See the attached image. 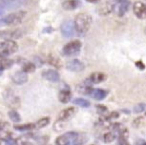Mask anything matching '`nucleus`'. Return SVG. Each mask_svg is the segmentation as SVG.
<instances>
[{
	"instance_id": "1",
	"label": "nucleus",
	"mask_w": 146,
	"mask_h": 145,
	"mask_svg": "<svg viewBox=\"0 0 146 145\" xmlns=\"http://www.w3.org/2000/svg\"><path fill=\"white\" fill-rule=\"evenodd\" d=\"M91 22L92 18L90 15L86 14V13H80L75 17V20L73 21L74 29L80 36L85 35L89 30L90 26H91Z\"/></svg>"
},
{
	"instance_id": "2",
	"label": "nucleus",
	"mask_w": 146,
	"mask_h": 145,
	"mask_svg": "<svg viewBox=\"0 0 146 145\" xmlns=\"http://www.w3.org/2000/svg\"><path fill=\"white\" fill-rule=\"evenodd\" d=\"M26 13L24 11H18V12L10 13L7 16L0 19V27L2 26H12L22 22L23 18L25 17Z\"/></svg>"
},
{
	"instance_id": "3",
	"label": "nucleus",
	"mask_w": 146,
	"mask_h": 145,
	"mask_svg": "<svg viewBox=\"0 0 146 145\" xmlns=\"http://www.w3.org/2000/svg\"><path fill=\"white\" fill-rule=\"evenodd\" d=\"M82 47V43L79 40H74L71 42L67 43L64 45L62 49V53L65 56H73V55H77L80 52Z\"/></svg>"
},
{
	"instance_id": "4",
	"label": "nucleus",
	"mask_w": 146,
	"mask_h": 145,
	"mask_svg": "<svg viewBox=\"0 0 146 145\" xmlns=\"http://www.w3.org/2000/svg\"><path fill=\"white\" fill-rule=\"evenodd\" d=\"M18 50V45L13 40H4L0 42V54L3 56H7L15 53Z\"/></svg>"
},
{
	"instance_id": "5",
	"label": "nucleus",
	"mask_w": 146,
	"mask_h": 145,
	"mask_svg": "<svg viewBox=\"0 0 146 145\" xmlns=\"http://www.w3.org/2000/svg\"><path fill=\"white\" fill-rule=\"evenodd\" d=\"M130 5H131V2L129 0H118L117 3L113 6V11H115L117 16L122 17L129 10Z\"/></svg>"
},
{
	"instance_id": "6",
	"label": "nucleus",
	"mask_w": 146,
	"mask_h": 145,
	"mask_svg": "<svg viewBox=\"0 0 146 145\" xmlns=\"http://www.w3.org/2000/svg\"><path fill=\"white\" fill-rule=\"evenodd\" d=\"M60 31L61 34H62L63 37L65 38H70V37L73 36L74 34V23H73L72 20H66L61 24L60 27Z\"/></svg>"
},
{
	"instance_id": "7",
	"label": "nucleus",
	"mask_w": 146,
	"mask_h": 145,
	"mask_svg": "<svg viewBox=\"0 0 146 145\" xmlns=\"http://www.w3.org/2000/svg\"><path fill=\"white\" fill-rule=\"evenodd\" d=\"M23 32L20 29H12V30H3L0 32V38H3L4 40H13L14 39L21 38Z\"/></svg>"
},
{
	"instance_id": "8",
	"label": "nucleus",
	"mask_w": 146,
	"mask_h": 145,
	"mask_svg": "<svg viewBox=\"0 0 146 145\" xmlns=\"http://www.w3.org/2000/svg\"><path fill=\"white\" fill-rule=\"evenodd\" d=\"M106 79V75L102 72H94L84 81V84L86 85H92V84H98V83L103 82Z\"/></svg>"
},
{
	"instance_id": "9",
	"label": "nucleus",
	"mask_w": 146,
	"mask_h": 145,
	"mask_svg": "<svg viewBox=\"0 0 146 145\" xmlns=\"http://www.w3.org/2000/svg\"><path fill=\"white\" fill-rule=\"evenodd\" d=\"M66 68L72 72H81L85 68V65L79 59H72L66 63Z\"/></svg>"
},
{
	"instance_id": "10",
	"label": "nucleus",
	"mask_w": 146,
	"mask_h": 145,
	"mask_svg": "<svg viewBox=\"0 0 146 145\" xmlns=\"http://www.w3.org/2000/svg\"><path fill=\"white\" fill-rule=\"evenodd\" d=\"M133 12L139 19H144L146 17V6L141 1H136L133 4Z\"/></svg>"
},
{
	"instance_id": "11",
	"label": "nucleus",
	"mask_w": 146,
	"mask_h": 145,
	"mask_svg": "<svg viewBox=\"0 0 146 145\" xmlns=\"http://www.w3.org/2000/svg\"><path fill=\"white\" fill-rule=\"evenodd\" d=\"M41 76L50 82H58L60 79V75L54 69H46L41 73Z\"/></svg>"
},
{
	"instance_id": "12",
	"label": "nucleus",
	"mask_w": 146,
	"mask_h": 145,
	"mask_svg": "<svg viewBox=\"0 0 146 145\" xmlns=\"http://www.w3.org/2000/svg\"><path fill=\"white\" fill-rule=\"evenodd\" d=\"M76 108H74V107H68V108L64 109V110H62L60 113H59V117L58 119H60V120L62 121H68L70 120L71 118H72L73 116H74V114L76 113Z\"/></svg>"
},
{
	"instance_id": "13",
	"label": "nucleus",
	"mask_w": 146,
	"mask_h": 145,
	"mask_svg": "<svg viewBox=\"0 0 146 145\" xmlns=\"http://www.w3.org/2000/svg\"><path fill=\"white\" fill-rule=\"evenodd\" d=\"M22 4L19 0H0V7L2 9H14Z\"/></svg>"
},
{
	"instance_id": "14",
	"label": "nucleus",
	"mask_w": 146,
	"mask_h": 145,
	"mask_svg": "<svg viewBox=\"0 0 146 145\" xmlns=\"http://www.w3.org/2000/svg\"><path fill=\"white\" fill-rule=\"evenodd\" d=\"M28 80V76H27V73L23 72V71H18V72H15L12 76V81L17 85H22L24 83L27 82Z\"/></svg>"
},
{
	"instance_id": "15",
	"label": "nucleus",
	"mask_w": 146,
	"mask_h": 145,
	"mask_svg": "<svg viewBox=\"0 0 146 145\" xmlns=\"http://www.w3.org/2000/svg\"><path fill=\"white\" fill-rule=\"evenodd\" d=\"M71 97H72V94H71L69 88L62 89V90H61L60 92H59V94H58L59 101H60L61 103H63V104H66V103H68L69 101L71 100Z\"/></svg>"
},
{
	"instance_id": "16",
	"label": "nucleus",
	"mask_w": 146,
	"mask_h": 145,
	"mask_svg": "<svg viewBox=\"0 0 146 145\" xmlns=\"http://www.w3.org/2000/svg\"><path fill=\"white\" fill-rule=\"evenodd\" d=\"M108 92L103 89H92L90 92V96L94 98L95 100H103L107 96Z\"/></svg>"
},
{
	"instance_id": "17",
	"label": "nucleus",
	"mask_w": 146,
	"mask_h": 145,
	"mask_svg": "<svg viewBox=\"0 0 146 145\" xmlns=\"http://www.w3.org/2000/svg\"><path fill=\"white\" fill-rule=\"evenodd\" d=\"M80 5V2L78 0H66L62 3V8L65 10H74L78 8Z\"/></svg>"
},
{
	"instance_id": "18",
	"label": "nucleus",
	"mask_w": 146,
	"mask_h": 145,
	"mask_svg": "<svg viewBox=\"0 0 146 145\" xmlns=\"http://www.w3.org/2000/svg\"><path fill=\"white\" fill-rule=\"evenodd\" d=\"M113 11V5L111 3H103L98 8V12L101 15H108Z\"/></svg>"
},
{
	"instance_id": "19",
	"label": "nucleus",
	"mask_w": 146,
	"mask_h": 145,
	"mask_svg": "<svg viewBox=\"0 0 146 145\" xmlns=\"http://www.w3.org/2000/svg\"><path fill=\"white\" fill-rule=\"evenodd\" d=\"M48 63L52 66L56 67V68H61L62 67V62H61L60 58L56 56L54 54H50L48 56Z\"/></svg>"
},
{
	"instance_id": "20",
	"label": "nucleus",
	"mask_w": 146,
	"mask_h": 145,
	"mask_svg": "<svg viewBox=\"0 0 146 145\" xmlns=\"http://www.w3.org/2000/svg\"><path fill=\"white\" fill-rule=\"evenodd\" d=\"M15 130H18V131H30L32 129L35 128V124L33 123H26V124H15L14 126Z\"/></svg>"
},
{
	"instance_id": "21",
	"label": "nucleus",
	"mask_w": 146,
	"mask_h": 145,
	"mask_svg": "<svg viewBox=\"0 0 146 145\" xmlns=\"http://www.w3.org/2000/svg\"><path fill=\"white\" fill-rule=\"evenodd\" d=\"M13 65V60L11 59H6V58H2L0 59V73L2 72L3 70L7 68H10Z\"/></svg>"
},
{
	"instance_id": "22",
	"label": "nucleus",
	"mask_w": 146,
	"mask_h": 145,
	"mask_svg": "<svg viewBox=\"0 0 146 145\" xmlns=\"http://www.w3.org/2000/svg\"><path fill=\"white\" fill-rule=\"evenodd\" d=\"M145 125V118L143 116H138L137 118H135L132 121V127L136 129L142 128Z\"/></svg>"
},
{
	"instance_id": "23",
	"label": "nucleus",
	"mask_w": 146,
	"mask_h": 145,
	"mask_svg": "<svg viewBox=\"0 0 146 145\" xmlns=\"http://www.w3.org/2000/svg\"><path fill=\"white\" fill-rule=\"evenodd\" d=\"M55 144L56 145H70L71 141L66 135L63 134V135L58 136L56 139H55Z\"/></svg>"
},
{
	"instance_id": "24",
	"label": "nucleus",
	"mask_w": 146,
	"mask_h": 145,
	"mask_svg": "<svg viewBox=\"0 0 146 145\" xmlns=\"http://www.w3.org/2000/svg\"><path fill=\"white\" fill-rule=\"evenodd\" d=\"M73 103L79 107H83V108H88V107H90L89 101L83 98H75L73 100Z\"/></svg>"
},
{
	"instance_id": "25",
	"label": "nucleus",
	"mask_w": 146,
	"mask_h": 145,
	"mask_svg": "<svg viewBox=\"0 0 146 145\" xmlns=\"http://www.w3.org/2000/svg\"><path fill=\"white\" fill-rule=\"evenodd\" d=\"M8 117L10 118L11 121H13V122L15 123H18L21 121V117L20 115H19V113L17 112L16 110H9L8 111Z\"/></svg>"
},
{
	"instance_id": "26",
	"label": "nucleus",
	"mask_w": 146,
	"mask_h": 145,
	"mask_svg": "<svg viewBox=\"0 0 146 145\" xmlns=\"http://www.w3.org/2000/svg\"><path fill=\"white\" fill-rule=\"evenodd\" d=\"M50 123V118H48V117H43L42 119H40V120H38L36 122V124H35V128H44V127H46L47 125Z\"/></svg>"
},
{
	"instance_id": "27",
	"label": "nucleus",
	"mask_w": 146,
	"mask_h": 145,
	"mask_svg": "<svg viewBox=\"0 0 146 145\" xmlns=\"http://www.w3.org/2000/svg\"><path fill=\"white\" fill-rule=\"evenodd\" d=\"M35 68H36V65L33 64L32 62H26L22 66V71L25 73H31V72H34Z\"/></svg>"
},
{
	"instance_id": "28",
	"label": "nucleus",
	"mask_w": 146,
	"mask_h": 145,
	"mask_svg": "<svg viewBox=\"0 0 146 145\" xmlns=\"http://www.w3.org/2000/svg\"><path fill=\"white\" fill-rule=\"evenodd\" d=\"M65 126H66L65 121H62V120H60V119H58V120H56V122L54 123V125H53V129H54L56 132H60V131L64 130Z\"/></svg>"
},
{
	"instance_id": "29",
	"label": "nucleus",
	"mask_w": 146,
	"mask_h": 145,
	"mask_svg": "<svg viewBox=\"0 0 146 145\" xmlns=\"http://www.w3.org/2000/svg\"><path fill=\"white\" fill-rule=\"evenodd\" d=\"M115 138H116V135H115V133H113V132H107L103 135V141L105 143L113 142V141L115 140Z\"/></svg>"
},
{
	"instance_id": "30",
	"label": "nucleus",
	"mask_w": 146,
	"mask_h": 145,
	"mask_svg": "<svg viewBox=\"0 0 146 145\" xmlns=\"http://www.w3.org/2000/svg\"><path fill=\"white\" fill-rule=\"evenodd\" d=\"M128 138H129V132L126 128L121 129L119 131V139L120 141H128Z\"/></svg>"
},
{
	"instance_id": "31",
	"label": "nucleus",
	"mask_w": 146,
	"mask_h": 145,
	"mask_svg": "<svg viewBox=\"0 0 146 145\" xmlns=\"http://www.w3.org/2000/svg\"><path fill=\"white\" fill-rule=\"evenodd\" d=\"M144 110H145V104H144V103H139V104L135 105L133 108V112L136 113V114L142 113Z\"/></svg>"
},
{
	"instance_id": "32",
	"label": "nucleus",
	"mask_w": 146,
	"mask_h": 145,
	"mask_svg": "<svg viewBox=\"0 0 146 145\" xmlns=\"http://www.w3.org/2000/svg\"><path fill=\"white\" fill-rule=\"evenodd\" d=\"M118 117H119V113H118L117 111H113V112H111L109 115H108L107 119H109V120H113V119H117Z\"/></svg>"
},
{
	"instance_id": "33",
	"label": "nucleus",
	"mask_w": 146,
	"mask_h": 145,
	"mask_svg": "<svg viewBox=\"0 0 146 145\" xmlns=\"http://www.w3.org/2000/svg\"><path fill=\"white\" fill-rule=\"evenodd\" d=\"M96 109H97L98 112L101 113V114H104L105 112H107V108H106V106H104V105H97Z\"/></svg>"
},
{
	"instance_id": "34",
	"label": "nucleus",
	"mask_w": 146,
	"mask_h": 145,
	"mask_svg": "<svg viewBox=\"0 0 146 145\" xmlns=\"http://www.w3.org/2000/svg\"><path fill=\"white\" fill-rule=\"evenodd\" d=\"M4 140V142L6 143L7 145H15L16 144V141H15V139H12V138H6V139H3Z\"/></svg>"
},
{
	"instance_id": "35",
	"label": "nucleus",
	"mask_w": 146,
	"mask_h": 145,
	"mask_svg": "<svg viewBox=\"0 0 146 145\" xmlns=\"http://www.w3.org/2000/svg\"><path fill=\"white\" fill-rule=\"evenodd\" d=\"M136 66L137 67H139L140 69H141V70H143L144 69V64H143V62H142V61H137V62H136Z\"/></svg>"
},
{
	"instance_id": "36",
	"label": "nucleus",
	"mask_w": 146,
	"mask_h": 145,
	"mask_svg": "<svg viewBox=\"0 0 146 145\" xmlns=\"http://www.w3.org/2000/svg\"><path fill=\"white\" fill-rule=\"evenodd\" d=\"M19 145H33V144L31 142H29V141L24 140V141H22L21 143H19Z\"/></svg>"
},
{
	"instance_id": "37",
	"label": "nucleus",
	"mask_w": 146,
	"mask_h": 145,
	"mask_svg": "<svg viewBox=\"0 0 146 145\" xmlns=\"http://www.w3.org/2000/svg\"><path fill=\"white\" fill-rule=\"evenodd\" d=\"M120 145H130L128 141H120Z\"/></svg>"
},
{
	"instance_id": "38",
	"label": "nucleus",
	"mask_w": 146,
	"mask_h": 145,
	"mask_svg": "<svg viewBox=\"0 0 146 145\" xmlns=\"http://www.w3.org/2000/svg\"><path fill=\"white\" fill-rule=\"evenodd\" d=\"M86 1H88V2H91V3H97V2H99V0H86Z\"/></svg>"
},
{
	"instance_id": "39",
	"label": "nucleus",
	"mask_w": 146,
	"mask_h": 145,
	"mask_svg": "<svg viewBox=\"0 0 146 145\" xmlns=\"http://www.w3.org/2000/svg\"><path fill=\"white\" fill-rule=\"evenodd\" d=\"M137 145H145V142H144V140H140L139 142L137 143Z\"/></svg>"
},
{
	"instance_id": "40",
	"label": "nucleus",
	"mask_w": 146,
	"mask_h": 145,
	"mask_svg": "<svg viewBox=\"0 0 146 145\" xmlns=\"http://www.w3.org/2000/svg\"><path fill=\"white\" fill-rule=\"evenodd\" d=\"M3 13H4V9H2L1 7H0V16H2Z\"/></svg>"
},
{
	"instance_id": "41",
	"label": "nucleus",
	"mask_w": 146,
	"mask_h": 145,
	"mask_svg": "<svg viewBox=\"0 0 146 145\" xmlns=\"http://www.w3.org/2000/svg\"><path fill=\"white\" fill-rule=\"evenodd\" d=\"M1 132H2V130H0V137H1Z\"/></svg>"
}]
</instances>
